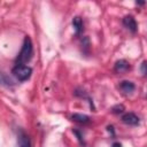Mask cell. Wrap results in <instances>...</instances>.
Segmentation results:
<instances>
[{
  "mask_svg": "<svg viewBox=\"0 0 147 147\" xmlns=\"http://www.w3.org/2000/svg\"><path fill=\"white\" fill-rule=\"evenodd\" d=\"M32 54H33V45H32L31 38L29 36H26L23 40L22 48L15 59V65L25 64L26 62L30 61V59L32 57Z\"/></svg>",
  "mask_w": 147,
  "mask_h": 147,
  "instance_id": "cell-1",
  "label": "cell"
},
{
  "mask_svg": "<svg viewBox=\"0 0 147 147\" xmlns=\"http://www.w3.org/2000/svg\"><path fill=\"white\" fill-rule=\"evenodd\" d=\"M11 74L14 75V77L20 80V82H25L28 80L31 75H32V68L29 67V65H25V64H22V65H15L11 70Z\"/></svg>",
  "mask_w": 147,
  "mask_h": 147,
  "instance_id": "cell-2",
  "label": "cell"
},
{
  "mask_svg": "<svg viewBox=\"0 0 147 147\" xmlns=\"http://www.w3.org/2000/svg\"><path fill=\"white\" fill-rule=\"evenodd\" d=\"M122 122L127 124V125H138L140 123V118L134 114V113H125L122 116Z\"/></svg>",
  "mask_w": 147,
  "mask_h": 147,
  "instance_id": "cell-3",
  "label": "cell"
},
{
  "mask_svg": "<svg viewBox=\"0 0 147 147\" xmlns=\"http://www.w3.org/2000/svg\"><path fill=\"white\" fill-rule=\"evenodd\" d=\"M123 25L131 32H136L138 30V24L132 15H126L123 17Z\"/></svg>",
  "mask_w": 147,
  "mask_h": 147,
  "instance_id": "cell-4",
  "label": "cell"
},
{
  "mask_svg": "<svg viewBox=\"0 0 147 147\" xmlns=\"http://www.w3.org/2000/svg\"><path fill=\"white\" fill-rule=\"evenodd\" d=\"M130 63L126 61V60H118L116 63H115V65H114V70H115V72H117V74H124V72H126V71H129L130 70Z\"/></svg>",
  "mask_w": 147,
  "mask_h": 147,
  "instance_id": "cell-5",
  "label": "cell"
},
{
  "mask_svg": "<svg viewBox=\"0 0 147 147\" xmlns=\"http://www.w3.org/2000/svg\"><path fill=\"white\" fill-rule=\"evenodd\" d=\"M118 88H119L123 93L130 94V93H132V92L134 91L136 85H134L132 82H130V80H122V82L119 83V85H118Z\"/></svg>",
  "mask_w": 147,
  "mask_h": 147,
  "instance_id": "cell-6",
  "label": "cell"
},
{
  "mask_svg": "<svg viewBox=\"0 0 147 147\" xmlns=\"http://www.w3.org/2000/svg\"><path fill=\"white\" fill-rule=\"evenodd\" d=\"M17 138H18V146L20 147H31V140H30L29 136L23 130L18 131Z\"/></svg>",
  "mask_w": 147,
  "mask_h": 147,
  "instance_id": "cell-7",
  "label": "cell"
},
{
  "mask_svg": "<svg viewBox=\"0 0 147 147\" xmlns=\"http://www.w3.org/2000/svg\"><path fill=\"white\" fill-rule=\"evenodd\" d=\"M72 26H74V31L75 33L78 36L83 32V29H84V24H83V20L79 17V16H76L74 17L72 20Z\"/></svg>",
  "mask_w": 147,
  "mask_h": 147,
  "instance_id": "cell-8",
  "label": "cell"
},
{
  "mask_svg": "<svg viewBox=\"0 0 147 147\" xmlns=\"http://www.w3.org/2000/svg\"><path fill=\"white\" fill-rule=\"evenodd\" d=\"M71 118L75 121V122H78L80 124H87L91 122L90 117L87 115H84V114H74L71 116Z\"/></svg>",
  "mask_w": 147,
  "mask_h": 147,
  "instance_id": "cell-9",
  "label": "cell"
},
{
  "mask_svg": "<svg viewBox=\"0 0 147 147\" xmlns=\"http://www.w3.org/2000/svg\"><path fill=\"white\" fill-rule=\"evenodd\" d=\"M10 83H11L10 79H9L3 72L0 71V85H2V84H3V85H9Z\"/></svg>",
  "mask_w": 147,
  "mask_h": 147,
  "instance_id": "cell-10",
  "label": "cell"
},
{
  "mask_svg": "<svg viewBox=\"0 0 147 147\" xmlns=\"http://www.w3.org/2000/svg\"><path fill=\"white\" fill-rule=\"evenodd\" d=\"M111 111H113L114 114H122V113L124 111V107H123V105H117V106L113 107Z\"/></svg>",
  "mask_w": 147,
  "mask_h": 147,
  "instance_id": "cell-11",
  "label": "cell"
},
{
  "mask_svg": "<svg viewBox=\"0 0 147 147\" xmlns=\"http://www.w3.org/2000/svg\"><path fill=\"white\" fill-rule=\"evenodd\" d=\"M141 74L145 76L146 75V61H144L142 63H141Z\"/></svg>",
  "mask_w": 147,
  "mask_h": 147,
  "instance_id": "cell-12",
  "label": "cell"
},
{
  "mask_svg": "<svg viewBox=\"0 0 147 147\" xmlns=\"http://www.w3.org/2000/svg\"><path fill=\"white\" fill-rule=\"evenodd\" d=\"M111 147H122V145H121L119 142H114V144L111 145Z\"/></svg>",
  "mask_w": 147,
  "mask_h": 147,
  "instance_id": "cell-13",
  "label": "cell"
}]
</instances>
